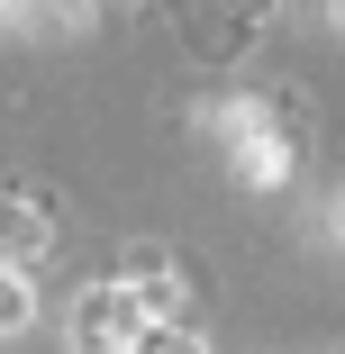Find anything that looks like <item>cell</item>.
<instances>
[{
    "instance_id": "obj_1",
    "label": "cell",
    "mask_w": 345,
    "mask_h": 354,
    "mask_svg": "<svg viewBox=\"0 0 345 354\" xmlns=\"http://www.w3.org/2000/svg\"><path fill=\"white\" fill-rule=\"evenodd\" d=\"M146 336V300L136 291H91L82 309H73V345L82 354H118V345H136Z\"/></svg>"
},
{
    "instance_id": "obj_6",
    "label": "cell",
    "mask_w": 345,
    "mask_h": 354,
    "mask_svg": "<svg viewBox=\"0 0 345 354\" xmlns=\"http://www.w3.org/2000/svg\"><path fill=\"white\" fill-rule=\"evenodd\" d=\"M227 19H236V28H254V19H272V0H227Z\"/></svg>"
},
{
    "instance_id": "obj_3",
    "label": "cell",
    "mask_w": 345,
    "mask_h": 354,
    "mask_svg": "<svg viewBox=\"0 0 345 354\" xmlns=\"http://www.w3.org/2000/svg\"><path fill=\"white\" fill-rule=\"evenodd\" d=\"M0 245H10V254H37L46 245V218H37V209H0Z\"/></svg>"
},
{
    "instance_id": "obj_5",
    "label": "cell",
    "mask_w": 345,
    "mask_h": 354,
    "mask_svg": "<svg viewBox=\"0 0 345 354\" xmlns=\"http://www.w3.org/2000/svg\"><path fill=\"white\" fill-rule=\"evenodd\" d=\"M19 318H28V281L0 272V327H19Z\"/></svg>"
},
{
    "instance_id": "obj_2",
    "label": "cell",
    "mask_w": 345,
    "mask_h": 354,
    "mask_svg": "<svg viewBox=\"0 0 345 354\" xmlns=\"http://www.w3.org/2000/svg\"><path fill=\"white\" fill-rule=\"evenodd\" d=\"M236 164H245L254 182H282V173H291V136L272 127L263 109H236Z\"/></svg>"
},
{
    "instance_id": "obj_4",
    "label": "cell",
    "mask_w": 345,
    "mask_h": 354,
    "mask_svg": "<svg viewBox=\"0 0 345 354\" xmlns=\"http://www.w3.org/2000/svg\"><path fill=\"white\" fill-rule=\"evenodd\" d=\"M136 354H200L182 327H146V336H136Z\"/></svg>"
}]
</instances>
